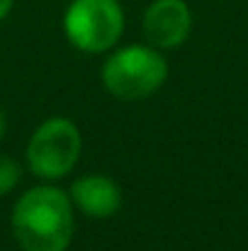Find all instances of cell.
Segmentation results:
<instances>
[{"instance_id":"cell-1","label":"cell","mask_w":248,"mask_h":251,"mask_svg":"<svg viewBox=\"0 0 248 251\" xmlns=\"http://www.w3.org/2000/svg\"><path fill=\"white\" fill-rule=\"evenodd\" d=\"M12 232L24 251H66L73 239L71 200L49 185L27 190L15 205Z\"/></svg>"},{"instance_id":"cell-2","label":"cell","mask_w":248,"mask_h":251,"mask_svg":"<svg viewBox=\"0 0 248 251\" xmlns=\"http://www.w3.org/2000/svg\"><path fill=\"white\" fill-rule=\"evenodd\" d=\"M165 76V59L151 47H127L112 54L102 69L105 88L122 100H141L156 93Z\"/></svg>"},{"instance_id":"cell-3","label":"cell","mask_w":248,"mask_h":251,"mask_svg":"<svg viewBox=\"0 0 248 251\" xmlns=\"http://www.w3.org/2000/svg\"><path fill=\"white\" fill-rule=\"evenodd\" d=\"M124 27V15L117 0H73L64 17V29L71 44L81 51L110 49Z\"/></svg>"},{"instance_id":"cell-4","label":"cell","mask_w":248,"mask_h":251,"mask_svg":"<svg viewBox=\"0 0 248 251\" xmlns=\"http://www.w3.org/2000/svg\"><path fill=\"white\" fill-rule=\"evenodd\" d=\"M81 156V132L71 120L56 117L44 122L27 147V161L37 176L61 178Z\"/></svg>"},{"instance_id":"cell-5","label":"cell","mask_w":248,"mask_h":251,"mask_svg":"<svg viewBox=\"0 0 248 251\" xmlns=\"http://www.w3.org/2000/svg\"><path fill=\"white\" fill-rule=\"evenodd\" d=\"M192 27L190 10L182 0H156L144 15V34L158 49L180 47Z\"/></svg>"},{"instance_id":"cell-6","label":"cell","mask_w":248,"mask_h":251,"mask_svg":"<svg viewBox=\"0 0 248 251\" xmlns=\"http://www.w3.org/2000/svg\"><path fill=\"white\" fill-rule=\"evenodd\" d=\"M76 205L90 217H110L122 205L119 185L107 176H85L78 178L71 188Z\"/></svg>"},{"instance_id":"cell-7","label":"cell","mask_w":248,"mask_h":251,"mask_svg":"<svg viewBox=\"0 0 248 251\" xmlns=\"http://www.w3.org/2000/svg\"><path fill=\"white\" fill-rule=\"evenodd\" d=\"M20 180V168L12 159L0 156V195L10 193L15 188V183Z\"/></svg>"},{"instance_id":"cell-8","label":"cell","mask_w":248,"mask_h":251,"mask_svg":"<svg viewBox=\"0 0 248 251\" xmlns=\"http://www.w3.org/2000/svg\"><path fill=\"white\" fill-rule=\"evenodd\" d=\"M12 2H15V0H0V20H2V17H5L7 12H10Z\"/></svg>"},{"instance_id":"cell-9","label":"cell","mask_w":248,"mask_h":251,"mask_svg":"<svg viewBox=\"0 0 248 251\" xmlns=\"http://www.w3.org/2000/svg\"><path fill=\"white\" fill-rule=\"evenodd\" d=\"M2 132H5V115H2V110H0V137H2Z\"/></svg>"}]
</instances>
